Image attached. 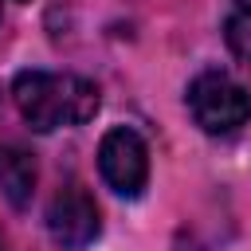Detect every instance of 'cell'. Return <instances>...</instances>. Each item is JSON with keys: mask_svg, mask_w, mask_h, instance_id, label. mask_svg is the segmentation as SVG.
<instances>
[{"mask_svg": "<svg viewBox=\"0 0 251 251\" xmlns=\"http://www.w3.org/2000/svg\"><path fill=\"white\" fill-rule=\"evenodd\" d=\"M98 173L118 196H126V200L141 196L145 184H149V145H145V137L129 126L106 129L102 141H98Z\"/></svg>", "mask_w": 251, "mask_h": 251, "instance_id": "cell-3", "label": "cell"}, {"mask_svg": "<svg viewBox=\"0 0 251 251\" xmlns=\"http://www.w3.org/2000/svg\"><path fill=\"white\" fill-rule=\"evenodd\" d=\"M188 114L204 133L224 137V133H235L239 126L251 122V94L231 75L204 71L188 82Z\"/></svg>", "mask_w": 251, "mask_h": 251, "instance_id": "cell-2", "label": "cell"}, {"mask_svg": "<svg viewBox=\"0 0 251 251\" xmlns=\"http://www.w3.org/2000/svg\"><path fill=\"white\" fill-rule=\"evenodd\" d=\"M0 192L12 208H27L35 192V161L20 145H0Z\"/></svg>", "mask_w": 251, "mask_h": 251, "instance_id": "cell-5", "label": "cell"}, {"mask_svg": "<svg viewBox=\"0 0 251 251\" xmlns=\"http://www.w3.org/2000/svg\"><path fill=\"white\" fill-rule=\"evenodd\" d=\"M12 102L35 133H51L90 122L102 106V94L90 78L71 71H20L12 78Z\"/></svg>", "mask_w": 251, "mask_h": 251, "instance_id": "cell-1", "label": "cell"}, {"mask_svg": "<svg viewBox=\"0 0 251 251\" xmlns=\"http://www.w3.org/2000/svg\"><path fill=\"white\" fill-rule=\"evenodd\" d=\"M224 39H227V51L251 71V0H231L224 16Z\"/></svg>", "mask_w": 251, "mask_h": 251, "instance_id": "cell-6", "label": "cell"}, {"mask_svg": "<svg viewBox=\"0 0 251 251\" xmlns=\"http://www.w3.org/2000/svg\"><path fill=\"white\" fill-rule=\"evenodd\" d=\"M47 235L63 251H82L102 235V216L82 184H63L47 204Z\"/></svg>", "mask_w": 251, "mask_h": 251, "instance_id": "cell-4", "label": "cell"}, {"mask_svg": "<svg viewBox=\"0 0 251 251\" xmlns=\"http://www.w3.org/2000/svg\"><path fill=\"white\" fill-rule=\"evenodd\" d=\"M4 247H8V243H4V231H0V251H4Z\"/></svg>", "mask_w": 251, "mask_h": 251, "instance_id": "cell-7", "label": "cell"}]
</instances>
